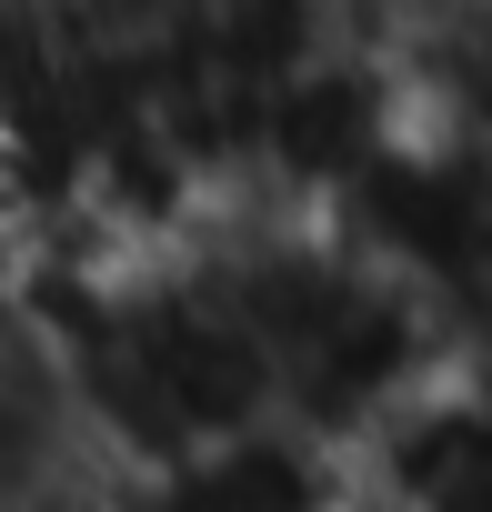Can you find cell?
<instances>
[{
    "mask_svg": "<svg viewBox=\"0 0 492 512\" xmlns=\"http://www.w3.org/2000/svg\"><path fill=\"white\" fill-rule=\"evenodd\" d=\"M362 482H352V452L302 432L292 412H252L211 442H181L161 462H131V472H101L91 512H342Z\"/></svg>",
    "mask_w": 492,
    "mask_h": 512,
    "instance_id": "cell-1",
    "label": "cell"
},
{
    "mask_svg": "<svg viewBox=\"0 0 492 512\" xmlns=\"http://www.w3.org/2000/svg\"><path fill=\"white\" fill-rule=\"evenodd\" d=\"M342 512H382V502H362V492H352V502H342Z\"/></svg>",
    "mask_w": 492,
    "mask_h": 512,
    "instance_id": "cell-2",
    "label": "cell"
}]
</instances>
